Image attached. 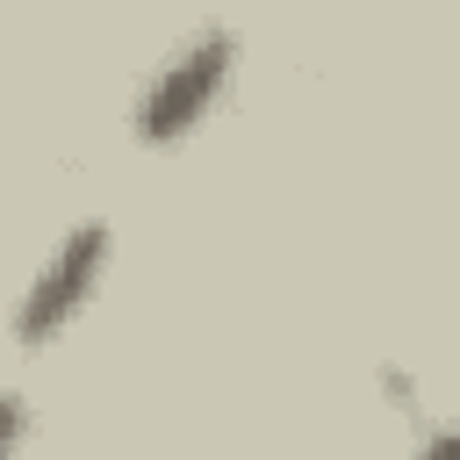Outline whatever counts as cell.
Wrapping results in <instances>:
<instances>
[{
  "label": "cell",
  "instance_id": "cell-1",
  "mask_svg": "<svg viewBox=\"0 0 460 460\" xmlns=\"http://www.w3.org/2000/svg\"><path fill=\"white\" fill-rule=\"evenodd\" d=\"M230 72H237V36H230V29H201V36H187V43L151 72V86L137 93V115H129L137 144L165 151V144L194 137V129L208 122V108L223 101Z\"/></svg>",
  "mask_w": 460,
  "mask_h": 460
},
{
  "label": "cell",
  "instance_id": "cell-2",
  "mask_svg": "<svg viewBox=\"0 0 460 460\" xmlns=\"http://www.w3.org/2000/svg\"><path fill=\"white\" fill-rule=\"evenodd\" d=\"M101 266H108V223H72L65 237H58V252L36 266V280L22 288V302H14V338L36 352V345H50L86 302H93V288H101Z\"/></svg>",
  "mask_w": 460,
  "mask_h": 460
},
{
  "label": "cell",
  "instance_id": "cell-3",
  "mask_svg": "<svg viewBox=\"0 0 460 460\" xmlns=\"http://www.w3.org/2000/svg\"><path fill=\"white\" fill-rule=\"evenodd\" d=\"M0 446H22V402L0 395Z\"/></svg>",
  "mask_w": 460,
  "mask_h": 460
}]
</instances>
